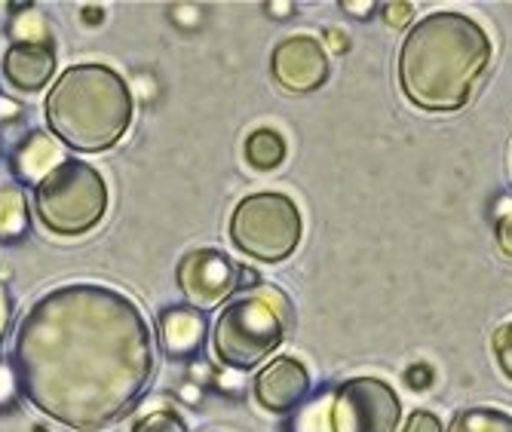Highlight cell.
Here are the masks:
<instances>
[{
  "label": "cell",
  "instance_id": "cell-21",
  "mask_svg": "<svg viewBox=\"0 0 512 432\" xmlns=\"http://www.w3.org/2000/svg\"><path fill=\"white\" fill-rule=\"evenodd\" d=\"M411 13H414L411 4H387V7H384V19H387V25H393V28H402V25L411 19Z\"/></svg>",
  "mask_w": 512,
  "mask_h": 432
},
{
  "label": "cell",
  "instance_id": "cell-24",
  "mask_svg": "<svg viewBox=\"0 0 512 432\" xmlns=\"http://www.w3.org/2000/svg\"><path fill=\"white\" fill-rule=\"evenodd\" d=\"M13 396V383H10V374H7V368L0 365V402H7Z\"/></svg>",
  "mask_w": 512,
  "mask_h": 432
},
{
  "label": "cell",
  "instance_id": "cell-12",
  "mask_svg": "<svg viewBox=\"0 0 512 432\" xmlns=\"http://www.w3.org/2000/svg\"><path fill=\"white\" fill-rule=\"evenodd\" d=\"M160 334H163V347L169 350V356H188L200 350L206 338V322L200 313L188 307H175L160 316Z\"/></svg>",
  "mask_w": 512,
  "mask_h": 432
},
{
  "label": "cell",
  "instance_id": "cell-2",
  "mask_svg": "<svg viewBox=\"0 0 512 432\" xmlns=\"http://www.w3.org/2000/svg\"><path fill=\"white\" fill-rule=\"evenodd\" d=\"M491 62V40L470 16L430 13L417 22L399 53V86L424 111H457L476 92Z\"/></svg>",
  "mask_w": 512,
  "mask_h": 432
},
{
  "label": "cell",
  "instance_id": "cell-17",
  "mask_svg": "<svg viewBox=\"0 0 512 432\" xmlns=\"http://www.w3.org/2000/svg\"><path fill=\"white\" fill-rule=\"evenodd\" d=\"M132 432H188V426L169 411H157V414H148V417L138 420L132 426Z\"/></svg>",
  "mask_w": 512,
  "mask_h": 432
},
{
  "label": "cell",
  "instance_id": "cell-14",
  "mask_svg": "<svg viewBox=\"0 0 512 432\" xmlns=\"http://www.w3.org/2000/svg\"><path fill=\"white\" fill-rule=\"evenodd\" d=\"M246 160L255 169H276L286 160V141L273 129H255L246 138Z\"/></svg>",
  "mask_w": 512,
  "mask_h": 432
},
{
  "label": "cell",
  "instance_id": "cell-27",
  "mask_svg": "<svg viewBox=\"0 0 512 432\" xmlns=\"http://www.w3.org/2000/svg\"><path fill=\"white\" fill-rule=\"evenodd\" d=\"M240 276H243V279H240L243 285H246V282H249V285H255V282H258V273H255V270H249V267H243V270H240Z\"/></svg>",
  "mask_w": 512,
  "mask_h": 432
},
{
  "label": "cell",
  "instance_id": "cell-26",
  "mask_svg": "<svg viewBox=\"0 0 512 432\" xmlns=\"http://www.w3.org/2000/svg\"><path fill=\"white\" fill-rule=\"evenodd\" d=\"M329 40L335 43V50H347V37H341L338 31H329Z\"/></svg>",
  "mask_w": 512,
  "mask_h": 432
},
{
  "label": "cell",
  "instance_id": "cell-22",
  "mask_svg": "<svg viewBox=\"0 0 512 432\" xmlns=\"http://www.w3.org/2000/svg\"><path fill=\"white\" fill-rule=\"evenodd\" d=\"M497 243H500V249L512 258V212L503 215V218L497 221Z\"/></svg>",
  "mask_w": 512,
  "mask_h": 432
},
{
  "label": "cell",
  "instance_id": "cell-19",
  "mask_svg": "<svg viewBox=\"0 0 512 432\" xmlns=\"http://www.w3.org/2000/svg\"><path fill=\"white\" fill-rule=\"evenodd\" d=\"M402 432H442V423L430 411H414Z\"/></svg>",
  "mask_w": 512,
  "mask_h": 432
},
{
  "label": "cell",
  "instance_id": "cell-3",
  "mask_svg": "<svg viewBox=\"0 0 512 432\" xmlns=\"http://www.w3.org/2000/svg\"><path fill=\"white\" fill-rule=\"evenodd\" d=\"M50 129L74 151L96 154L123 138L132 120L126 80L108 65L68 68L43 102Z\"/></svg>",
  "mask_w": 512,
  "mask_h": 432
},
{
  "label": "cell",
  "instance_id": "cell-9",
  "mask_svg": "<svg viewBox=\"0 0 512 432\" xmlns=\"http://www.w3.org/2000/svg\"><path fill=\"white\" fill-rule=\"evenodd\" d=\"M273 77L289 92H313L329 77V56L316 37L298 34L273 50Z\"/></svg>",
  "mask_w": 512,
  "mask_h": 432
},
{
  "label": "cell",
  "instance_id": "cell-8",
  "mask_svg": "<svg viewBox=\"0 0 512 432\" xmlns=\"http://www.w3.org/2000/svg\"><path fill=\"white\" fill-rule=\"evenodd\" d=\"M178 285L194 307H215L237 288V267L215 249H197L178 264Z\"/></svg>",
  "mask_w": 512,
  "mask_h": 432
},
{
  "label": "cell",
  "instance_id": "cell-13",
  "mask_svg": "<svg viewBox=\"0 0 512 432\" xmlns=\"http://www.w3.org/2000/svg\"><path fill=\"white\" fill-rule=\"evenodd\" d=\"M62 151H59V144L50 138V135H43V132H34L22 148L16 154V169L25 181H34V178H46L56 166H62Z\"/></svg>",
  "mask_w": 512,
  "mask_h": 432
},
{
  "label": "cell",
  "instance_id": "cell-5",
  "mask_svg": "<svg viewBox=\"0 0 512 432\" xmlns=\"http://www.w3.org/2000/svg\"><path fill=\"white\" fill-rule=\"evenodd\" d=\"M34 206L40 221L53 233H86L108 209L105 178L80 160H65L37 184Z\"/></svg>",
  "mask_w": 512,
  "mask_h": 432
},
{
  "label": "cell",
  "instance_id": "cell-1",
  "mask_svg": "<svg viewBox=\"0 0 512 432\" xmlns=\"http://www.w3.org/2000/svg\"><path fill=\"white\" fill-rule=\"evenodd\" d=\"M16 368L34 408L89 432L120 420L142 399L154 371V341L126 295L86 282L62 285L22 319Z\"/></svg>",
  "mask_w": 512,
  "mask_h": 432
},
{
  "label": "cell",
  "instance_id": "cell-15",
  "mask_svg": "<svg viewBox=\"0 0 512 432\" xmlns=\"http://www.w3.org/2000/svg\"><path fill=\"white\" fill-rule=\"evenodd\" d=\"M448 432H512V417L497 408H470L451 420Z\"/></svg>",
  "mask_w": 512,
  "mask_h": 432
},
{
  "label": "cell",
  "instance_id": "cell-20",
  "mask_svg": "<svg viewBox=\"0 0 512 432\" xmlns=\"http://www.w3.org/2000/svg\"><path fill=\"white\" fill-rule=\"evenodd\" d=\"M405 380H408L411 390H427L430 383H433V371L427 365H411L408 374H405Z\"/></svg>",
  "mask_w": 512,
  "mask_h": 432
},
{
  "label": "cell",
  "instance_id": "cell-11",
  "mask_svg": "<svg viewBox=\"0 0 512 432\" xmlns=\"http://www.w3.org/2000/svg\"><path fill=\"white\" fill-rule=\"evenodd\" d=\"M56 71V56L46 43L40 40H19L13 43L4 56V77L10 86L22 92H37L50 83Z\"/></svg>",
  "mask_w": 512,
  "mask_h": 432
},
{
  "label": "cell",
  "instance_id": "cell-25",
  "mask_svg": "<svg viewBox=\"0 0 512 432\" xmlns=\"http://www.w3.org/2000/svg\"><path fill=\"white\" fill-rule=\"evenodd\" d=\"M102 16H105V13H102L99 7H86V10H83V19H86L89 25H96V22H102Z\"/></svg>",
  "mask_w": 512,
  "mask_h": 432
},
{
  "label": "cell",
  "instance_id": "cell-6",
  "mask_svg": "<svg viewBox=\"0 0 512 432\" xmlns=\"http://www.w3.org/2000/svg\"><path fill=\"white\" fill-rule=\"evenodd\" d=\"M230 239L240 252L258 261H283L301 243L298 206L283 194L246 197L230 218Z\"/></svg>",
  "mask_w": 512,
  "mask_h": 432
},
{
  "label": "cell",
  "instance_id": "cell-4",
  "mask_svg": "<svg viewBox=\"0 0 512 432\" xmlns=\"http://www.w3.org/2000/svg\"><path fill=\"white\" fill-rule=\"evenodd\" d=\"M286 322L289 313L276 292L246 295L221 310L215 322V353L230 368H255L283 344Z\"/></svg>",
  "mask_w": 512,
  "mask_h": 432
},
{
  "label": "cell",
  "instance_id": "cell-10",
  "mask_svg": "<svg viewBox=\"0 0 512 432\" xmlns=\"http://www.w3.org/2000/svg\"><path fill=\"white\" fill-rule=\"evenodd\" d=\"M310 390V374L307 368L292 359V356H279L273 359L258 377H255V396L267 411H292L295 405H301V399Z\"/></svg>",
  "mask_w": 512,
  "mask_h": 432
},
{
  "label": "cell",
  "instance_id": "cell-7",
  "mask_svg": "<svg viewBox=\"0 0 512 432\" xmlns=\"http://www.w3.org/2000/svg\"><path fill=\"white\" fill-rule=\"evenodd\" d=\"M402 417L399 396L378 377L344 380L335 396V432H396Z\"/></svg>",
  "mask_w": 512,
  "mask_h": 432
},
{
  "label": "cell",
  "instance_id": "cell-16",
  "mask_svg": "<svg viewBox=\"0 0 512 432\" xmlns=\"http://www.w3.org/2000/svg\"><path fill=\"white\" fill-rule=\"evenodd\" d=\"M28 227V209L19 190H0V239H13Z\"/></svg>",
  "mask_w": 512,
  "mask_h": 432
},
{
  "label": "cell",
  "instance_id": "cell-23",
  "mask_svg": "<svg viewBox=\"0 0 512 432\" xmlns=\"http://www.w3.org/2000/svg\"><path fill=\"white\" fill-rule=\"evenodd\" d=\"M10 316H13V301L7 295V288L0 285V338H4V331L10 325Z\"/></svg>",
  "mask_w": 512,
  "mask_h": 432
},
{
  "label": "cell",
  "instance_id": "cell-18",
  "mask_svg": "<svg viewBox=\"0 0 512 432\" xmlns=\"http://www.w3.org/2000/svg\"><path fill=\"white\" fill-rule=\"evenodd\" d=\"M494 353H497V362H500L503 374L512 380V322L503 325V328L494 334Z\"/></svg>",
  "mask_w": 512,
  "mask_h": 432
}]
</instances>
